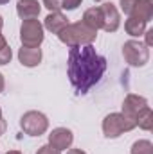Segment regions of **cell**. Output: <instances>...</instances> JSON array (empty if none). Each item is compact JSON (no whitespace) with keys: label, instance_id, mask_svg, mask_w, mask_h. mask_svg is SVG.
I'll return each mask as SVG.
<instances>
[{"label":"cell","instance_id":"obj_10","mask_svg":"<svg viewBox=\"0 0 153 154\" xmlns=\"http://www.w3.org/2000/svg\"><path fill=\"white\" fill-rule=\"evenodd\" d=\"M18 61L27 66V68H34L41 63V48L40 47H24L18 50Z\"/></svg>","mask_w":153,"mask_h":154},{"label":"cell","instance_id":"obj_32","mask_svg":"<svg viewBox=\"0 0 153 154\" xmlns=\"http://www.w3.org/2000/svg\"><path fill=\"white\" fill-rule=\"evenodd\" d=\"M96 2H101V0H96Z\"/></svg>","mask_w":153,"mask_h":154},{"label":"cell","instance_id":"obj_24","mask_svg":"<svg viewBox=\"0 0 153 154\" xmlns=\"http://www.w3.org/2000/svg\"><path fill=\"white\" fill-rule=\"evenodd\" d=\"M5 129H7V122L4 120V116H0V136L5 133Z\"/></svg>","mask_w":153,"mask_h":154},{"label":"cell","instance_id":"obj_18","mask_svg":"<svg viewBox=\"0 0 153 154\" xmlns=\"http://www.w3.org/2000/svg\"><path fill=\"white\" fill-rule=\"evenodd\" d=\"M13 57V52H11V47L5 45L4 48H0V65H7Z\"/></svg>","mask_w":153,"mask_h":154},{"label":"cell","instance_id":"obj_21","mask_svg":"<svg viewBox=\"0 0 153 154\" xmlns=\"http://www.w3.org/2000/svg\"><path fill=\"white\" fill-rule=\"evenodd\" d=\"M83 0H63L61 4V9H67V11H74L77 5H81Z\"/></svg>","mask_w":153,"mask_h":154},{"label":"cell","instance_id":"obj_3","mask_svg":"<svg viewBox=\"0 0 153 154\" xmlns=\"http://www.w3.org/2000/svg\"><path fill=\"white\" fill-rule=\"evenodd\" d=\"M135 127H137L135 120L128 118L122 113H110L103 120V133H105L106 138H117L122 133H128V131H132Z\"/></svg>","mask_w":153,"mask_h":154},{"label":"cell","instance_id":"obj_29","mask_svg":"<svg viewBox=\"0 0 153 154\" xmlns=\"http://www.w3.org/2000/svg\"><path fill=\"white\" fill-rule=\"evenodd\" d=\"M2 27H4V18H2V14H0V31H2Z\"/></svg>","mask_w":153,"mask_h":154},{"label":"cell","instance_id":"obj_5","mask_svg":"<svg viewBox=\"0 0 153 154\" xmlns=\"http://www.w3.org/2000/svg\"><path fill=\"white\" fill-rule=\"evenodd\" d=\"M20 127L29 136H41L49 129V120L41 111H27L20 118Z\"/></svg>","mask_w":153,"mask_h":154},{"label":"cell","instance_id":"obj_1","mask_svg":"<svg viewBox=\"0 0 153 154\" xmlns=\"http://www.w3.org/2000/svg\"><path fill=\"white\" fill-rule=\"evenodd\" d=\"M105 72H106V59L99 56L92 45L70 47L67 74L70 84L77 93L81 95L88 93V90L101 81Z\"/></svg>","mask_w":153,"mask_h":154},{"label":"cell","instance_id":"obj_16","mask_svg":"<svg viewBox=\"0 0 153 154\" xmlns=\"http://www.w3.org/2000/svg\"><path fill=\"white\" fill-rule=\"evenodd\" d=\"M135 125H139L144 131H151L153 129V111L150 106H146L142 111H139V115L135 116Z\"/></svg>","mask_w":153,"mask_h":154},{"label":"cell","instance_id":"obj_6","mask_svg":"<svg viewBox=\"0 0 153 154\" xmlns=\"http://www.w3.org/2000/svg\"><path fill=\"white\" fill-rule=\"evenodd\" d=\"M45 38L43 34V25L40 23V20H24L22 27H20V41L24 47H40L41 41Z\"/></svg>","mask_w":153,"mask_h":154},{"label":"cell","instance_id":"obj_26","mask_svg":"<svg viewBox=\"0 0 153 154\" xmlns=\"http://www.w3.org/2000/svg\"><path fill=\"white\" fill-rule=\"evenodd\" d=\"M4 86H5V81H4V75L0 74V93L4 91Z\"/></svg>","mask_w":153,"mask_h":154},{"label":"cell","instance_id":"obj_7","mask_svg":"<svg viewBox=\"0 0 153 154\" xmlns=\"http://www.w3.org/2000/svg\"><path fill=\"white\" fill-rule=\"evenodd\" d=\"M99 11H101V18H103V27L106 32H115L121 25V14L117 11L112 2H106L103 5H99Z\"/></svg>","mask_w":153,"mask_h":154},{"label":"cell","instance_id":"obj_31","mask_svg":"<svg viewBox=\"0 0 153 154\" xmlns=\"http://www.w3.org/2000/svg\"><path fill=\"white\" fill-rule=\"evenodd\" d=\"M0 116H2V109H0Z\"/></svg>","mask_w":153,"mask_h":154},{"label":"cell","instance_id":"obj_23","mask_svg":"<svg viewBox=\"0 0 153 154\" xmlns=\"http://www.w3.org/2000/svg\"><path fill=\"white\" fill-rule=\"evenodd\" d=\"M144 34H146V43H144V45L150 48V47L153 45V29H150V31H144Z\"/></svg>","mask_w":153,"mask_h":154},{"label":"cell","instance_id":"obj_2","mask_svg":"<svg viewBox=\"0 0 153 154\" xmlns=\"http://www.w3.org/2000/svg\"><path fill=\"white\" fill-rule=\"evenodd\" d=\"M58 38L61 43H65L67 47H79V45H92V41L97 38V31L86 27L83 22L76 23H69L60 34Z\"/></svg>","mask_w":153,"mask_h":154},{"label":"cell","instance_id":"obj_12","mask_svg":"<svg viewBox=\"0 0 153 154\" xmlns=\"http://www.w3.org/2000/svg\"><path fill=\"white\" fill-rule=\"evenodd\" d=\"M67 25H69V18H67L63 13H60V11L47 14L45 22H43V27H45L49 32H52V34H60Z\"/></svg>","mask_w":153,"mask_h":154},{"label":"cell","instance_id":"obj_11","mask_svg":"<svg viewBox=\"0 0 153 154\" xmlns=\"http://www.w3.org/2000/svg\"><path fill=\"white\" fill-rule=\"evenodd\" d=\"M41 5L38 0H18L16 2V13L22 20H33L38 18Z\"/></svg>","mask_w":153,"mask_h":154},{"label":"cell","instance_id":"obj_30","mask_svg":"<svg viewBox=\"0 0 153 154\" xmlns=\"http://www.w3.org/2000/svg\"><path fill=\"white\" fill-rule=\"evenodd\" d=\"M9 0H0V5H4V4H7Z\"/></svg>","mask_w":153,"mask_h":154},{"label":"cell","instance_id":"obj_20","mask_svg":"<svg viewBox=\"0 0 153 154\" xmlns=\"http://www.w3.org/2000/svg\"><path fill=\"white\" fill-rule=\"evenodd\" d=\"M119 2H121V11L130 16L132 14V9H133V5H135L137 0H119Z\"/></svg>","mask_w":153,"mask_h":154},{"label":"cell","instance_id":"obj_8","mask_svg":"<svg viewBox=\"0 0 153 154\" xmlns=\"http://www.w3.org/2000/svg\"><path fill=\"white\" fill-rule=\"evenodd\" d=\"M72 142H74V134L67 127H56L49 134V145L54 147V149H58L60 152L65 151V149H70Z\"/></svg>","mask_w":153,"mask_h":154},{"label":"cell","instance_id":"obj_4","mask_svg":"<svg viewBox=\"0 0 153 154\" xmlns=\"http://www.w3.org/2000/svg\"><path fill=\"white\" fill-rule=\"evenodd\" d=\"M122 56L130 66H144L150 61V48L137 39H130L122 45Z\"/></svg>","mask_w":153,"mask_h":154},{"label":"cell","instance_id":"obj_9","mask_svg":"<svg viewBox=\"0 0 153 154\" xmlns=\"http://www.w3.org/2000/svg\"><path fill=\"white\" fill-rule=\"evenodd\" d=\"M146 106H148V100L144 97L130 93V95H126V99L122 102V115H126L128 118L135 120V116L139 115V111H142Z\"/></svg>","mask_w":153,"mask_h":154},{"label":"cell","instance_id":"obj_22","mask_svg":"<svg viewBox=\"0 0 153 154\" xmlns=\"http://www.w3.org/2000/svg\"><path fill=\"white\" fill-rule=\"evenodd\" d=\"M36 154H60V151L54 149V147H50V145H41Z\"/></svg>","mask_w":153,"mask_h":154},{"label":"cell","instance_id":"obj_14","mask_svg":"<svg viewBox=\"0 0 153 154\" xmlns=\"http://www.w3.org/2000/svg\"><path fill=\"white\" fill-rule=\"evenodd\" d=\"M81 22H83L86 27L94 29V31L101 29V27H103V18H101V11H99V7H90V9H86L85 14H83V20H81Z\"/></svg>","mask_w":153,"mask_h":154},{"label":"cell","instance_id":"obj_28","mask_svg":"<svg viewBox=\"0 0 153 154\" xmlns=\"http://www.w3.org/2000/svg\"><path fill=\"white\" fill-rule=\"evenodd\" d=\"M5 154H22V152H20V151H7Z\"/></svg>","mask_w":153,"mask_h":154},{"label":"cell","instance_id":"obj_19","mask_svg":"<svg viewBox=\"0 0 153 154\" xmlns=\"http://www.w3.org/2000/svg\"><path fill=\"white\" fill-rule=\"evenodd\" d=\"M61 4L63 0H43V5L50 11V13H58L61 9Z\"/></svg>","mask_w":153,"mask_h":154},{"label":"cell","instance_id":"obj_15","mask_svg":"<svg viewBox=\"0 0 153 154\" xmlns=\"http://www.w3.org/2000/svg\"><path fill=\"white\" fill-rule=\"evenodd\" d=\"M146 25H148V23H146L144 20L135 18V16H128V20L124 22V29H126V32H128L130 36H133V38L142 36L144 31H146Z\"/></svg>","mask_w":153,"mask_h":154},{"label":"cell","instance_id":"obj_27","mask_svg":"<svg viewBox=\"0 0 153 154\" xmlns=\"http://www.w3.org/2000/svg\"><path fill=\"white\" fill-rule=\"evenodd\" d=\"M5 45H7V41H5V38H4L2 34H0V48H4Z\"/></svg>","mask_w":153,"mask_h":154},{"label":"cell","instance_id":"obj_17","mask_svg":"<svg viewBox=\"0 0 153 154\" xmlns=\"http://www.w3.org/2000/svg\"><path fill=\"white\" fill-rule=\"evenodd\" d=\"M130 154H153V145L150 140H139L132 145Z\"/></svg>","mask_w":153,"mask_h":154},{"label":"cell","instance_id":"obj_25","mask_svg":"<svg viewBox=\"0 0 153 154\" xmlns=\"http://www.w3.org/2000/svg\"><path fill=\"white\" fill-rule=\"evenodd\" d=\"M67 154H86V152H85V151H81V149H70Z\"/></svg>","mask_w":153,"mask_h":154},{"label":"cell","instance_id":"obj_13","mask_svg":"<svg viewBox=\"0 0 153 154\" xmlns=\"http://www.w3.org/2000/svg\"><path fill=\"white\" fill-rule=\"evenodd\" d=\"M130 16H135V18H141L144 20L146 23L153 18V4L151 0H137L133 9H132V14Z\"/></svg>","mask_w":153,"mask_h":154}]
</instances>
